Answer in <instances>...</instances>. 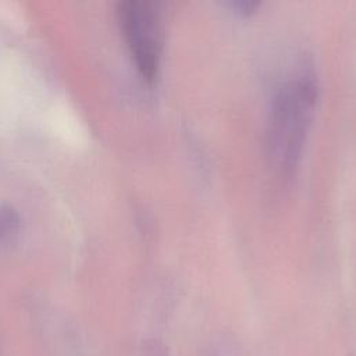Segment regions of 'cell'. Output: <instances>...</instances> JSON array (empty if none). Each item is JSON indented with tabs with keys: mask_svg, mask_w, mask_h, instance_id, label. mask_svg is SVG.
<instances>
[{
	"mask_svg": "<svg viewBox=\"0 0 356 356\" xmlns=\"http://www.w3.org/2000/svg\"><path fill=\"white\" fill-rule=\"evenodd\" d=\"M117 18L132 58L142 76L152 82L159 72L163 51V14L153 0H121Z\"/></svg>",
	"mask_w": 356,
	"mask_h": 356,
	"instance_id": "2",
	"label": "cell"
},
{
	"mask_svg": "<svg viewBox=\"0 0 356 356\" xmlns=\"http://www.w3.org/2000/svg\"><path fill=\"white\" fill-rule=\"evenodd\" d=\"M19 227V216L10 204H0V243L10 238Z\"/></svg>",
	"mask_w": 356,
	"mask_h": 356,
	"instance_id": "3",
	"label": "cell"
},
{
	"mask_svg": "<svg viewBox=\"0 0 356 356\" xmlns=\"http://www.w3.org/2000/svg\"><path fill=\"white\" fill-rule=\"evenodd\" d=\"M317 86L313 75L299 72L282 82L271 102L267 150L277 172L289 175L299 157L313 115Z\"/></svg>",
	"mask_w": 356,
	"mask_h": 356,
	"instance_id": "1",
	"label": "cell"
}]
</instances>
